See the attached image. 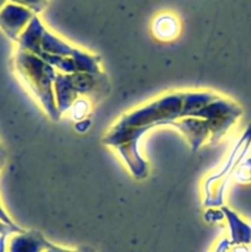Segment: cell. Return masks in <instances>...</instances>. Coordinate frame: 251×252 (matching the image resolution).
<instances>
[{"label": "cell", "mask_w": 251, "mask_h": 252, "mask_svg": "<svg viewBox=\"0 0 251 252\" xmlns=\"http://www.w3.org/2000/svg\"><path fill=\"white\" fill-rule=\"evenodd\" d=\"M16 69L22 80L42 103L46 112L53 121H59L61 113L57 108L53 94L54 68L34 54L20 49L16 56Z\"/></svg>", "instance_id": "obj_1"}, {"label": "cell", "mask_w": 251, "mask_h": 252, "mask_svg": "<svg viewBox=\"0 0 251 252\" xmlns=\"http://www.w3.org/2000/svg\"><path fill=\"white\" fill-rule=\"evenodd\" d=\"M182 103L184 93L169 94L122 116L117 125L138 128L147 133L152 128L169 126L172 121L181 118Z\"/></svg>", "instance_id": "obj_2"}, {"label": "cell", "mask_w": 251, "mask_h": 252, "mask_svg": "<svg viewBox=\"0 0 251 252\" xmlns=\"http://www.w3.org/2000/svg\"><path fill=\"white\" fill-rule=\"evenodd\" d=\"M241 113L243 111L235 102L220 96L204 106L193 117L206 121L211 130V143H217L236 122Z\"/></svg>", "instance_id": "obj_3"}, {"label": "cell", "mask_w": 251, "mask_h": 252, "mask_svg": "<svg viewBox=\"0 0 251 252\" xmlns=\"http://www.w3.org/2000/svg\"><path fill=\"white\" fill-rule=\"evenodd\" d=\"M36 14L27 7L11 2L5 4L0 10V29L5 32L7 37L17 41L20 34L24 32Z\"/></svg>", "instance_id": "obj_4"}, {"label": "cell", "mask_w": 251, "mask_h": 252, "mask_svg": "<svg viewBox=\"0 0 251 252\" xmlns=\"http://www.w3.org/2000/svg\"><path fill=\"white\" fill-rule=\"evenodd\" d=\"M169 126L177 128L186 137L192 150L196 152L207 139H211V130L204 120L197 117H185L172 121Z\"/></svg>", "instance_id": "obj_5"}, {"label": "cell", "mask_w": 251, "mask_h": 252, "mask_svg": "<svg viewBox=\"0 0 251 252\" xmlns=\"http://www.w3.org/2000/svg\"><path fill=\"white\" fill-rule=\"evenodd\" d=\"M46 27L42 25L41 20L34 15L33 19L30 21L26 29L24 30L21 34H20L19 42L20 49L29 53L34 54V56L39 57L42 54V37H43Z\"/></svg>", "instance_id": "obj_6"}, {"label": "cell", "mask_w": 251, "mask_h": 252, "mask_svg": "<svg viewBox=\"0 0 251 252\" xmlns=\"http://www.w3.org/2000/svg\"><path fill=\"white\" fill-rule=\"evenodd\" d=\"M49 244L38 231H24L11 239L9 252H42Z\"/></svg>", "instance_id": "obj_7"}, {"label": "cell", "mask_w": 251, "mask_h": 252, "mask_svg": "<svg viewBox=\"0 0 251 252\" xmlns=\"http://www.w3.org/2000/svg\"><path fill=\"white\" fill-rule=\"evenodd\" d=\"M54 91H56V103L59 113L70 110L73 103L79 98L78 93L74 90L68 74L57 73L54 79Z\"/></svg>", "instance_id": "obj_8"}, {"label": "cell", "mask_w": 251, "mask_h": 252, "mask_svg": "<svg viewBox=\"0 0 251 252\" xmlns=\"http://www.w3.org/2000/svg\"><path fill=\"white\" fill-rule=\"evenodd\" d=\"M42 51L49 54H54V56L75 58L80 53L81 49L70 46L65 41L46 30L43 37H42Z\"/></svg>", "instance_id": "obj_9"}, {"label": "cell", "mask_w": 251, "mask_h": 252, "mask_svg": "<svg viewBox=\"0 0 251 252\" xmlns=\"http://www.w3.org/2000/svg\"><path fill=\"white\" fill-rule=\"evenodd\" d=\"M220 96L213 93H184V103H182L181 118L193 117L199 110L213 102Z\"/></svg>", "instance_id": "obj_10"}, {"label": "cell", "mask_w": 251, "mask_h": 252, "mask_svg": "<svg viewBox=\"0 0 251 252\" xmlns=\"http://www.w3.org/2000/svg\"><path fill=\"white\" fill-rule=\"evenodd\" d=\"M224 216L229 221L231 231V240L234 245H248L251 243V226L244 223L235 213L229 211L226 207L221 208Z\"/></svg>", "instance_id": "obj_11"}, {"label": "cell", "mask_w": 251, "mask_h": 252, "mask_svg": "<svg viewBox=\"0 0 251 252\" xmlns=\"http://www.w3.org/2000/svg\"><path fill=\"white\" fill-rule=\"evenodd\" d=\"M179 21L171 14H162L154 20L153 31L159 39H172L179 32Z\"/></svg>", "instance_id": "obj_12"}, {"label": "cell", "mask_w": 251, "mask_h": 252, "mask_svg": "<svg viewBox=\"0 0 251 252\" xmlns=\"http://www.w3.org/2000/svg\"><path fill=\"white\" fill-rule=\"evenodd\" d=\"M10 1L14 2V4L21 5L24 7H27L33 14H38L47 6L48 0H10Z\"/></svg>", "instance_id": "obj_13"}, {"label": "cell", "mask_w": 251, "mask_h": 252, "mask_svg": "<svg viewBox=\"0 0 251 252\" xmlns=\"http://www.w3.org/2000/svg\"><path fill=\"white\" fill-rule=\"evenodd\" d=\"M69 111H70L71 113V117H73L74 120H78V122L84 120V117H85L86 113H88V101L83 100V98H78V100L73 103V106H71Z\"/></svg>", "instance_id": "obj_14"}, {"label": "cell", "mask_w": 251, "mask_h": 252, "mask_svg": "<svg viewBox=\"0 0 251 252\" xmlns=\"http://www.w3.org/2000/svg\"><path fill=\"white\" fill-rule=\"evenodd\" d=\"M47 252H93L90 249H86V248H81L76 251H70V250H65V249H61L58 246L53 245V244H49V246L47 248Z\"/></svg>", "instance_id": "obj_15"}, {"label": "cell", "mask_w": 251, "mask_h": 252, "mask_svg": "<svg viewBox=\"0 0 251 252\" xmlns=\"http://www.w3.org/2000/svg\"><path fill=\"white\" fill-rule=\"evenodd\" d=\"M89 126H90V121L81 120L75 125V129L79 130V132H85V130L89 128Z\"/></svg>", "instance_id": "obj_16"}, {"label": "cell", "mask_w": 251, "mask_h": 252, "mask_svg": "<svg viewBox=\"0 0 251 252\" xmlns=\"http://www.w3.org/2000/svg\"><path fill=\"white\" fill-rule=\"evenodd\" d=\"M0 221H2V223H5V224H9V225H14V223L10 220V218L6 216V213L2 211L1 207H0Z\"/></svg>", "instance_id": "obj_17"}, {"label": "cell", "mask_w": 251, "mask_h": 252, "mask_svg": "<svg viewBox=\"0 0 251 252\" xmlns=\"http://www.w3.org/2000/svg\"><path fill=\"white\" fill-rule=\"evenodd\" d=\"M4 158H5V153L1 152L0 153V167H1L2 164H4Z\"/></svg>", "instance_id": "obj_18"}, {"label": "cell", "mask_w": 251, "mask_h": 252, "mask_svg": "<svg viewBox=\"0 0 251 252\" xmlns=\"http://www.w3.org/2000/svg\"><path fill=\"white\" fill-rule=\"evenodd\" d=\"M5 2H6V0H0V10H1L2 7H4Z\"/></svg>", "instance_id": "obj_19"}, {"label": "cell", "mask_w": 251, "mask_h": 252, "mask_svg": "<svg viewBox=\"0 0 251 252\" xmlns=\"http://www.w3.org/2000/svg\"><path fill=\"white\" fill-rule=\"evenodd\" d=\"M2 152V149H1V148H0V153H1Z\"/></svg>", "instance_id": "obj_20"}]
</instances>
